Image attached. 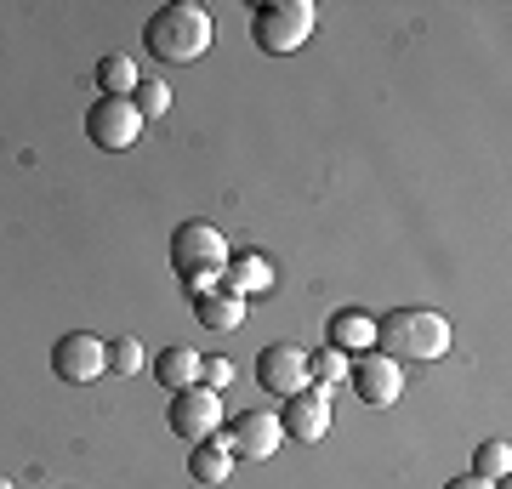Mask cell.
<instances>
[{
	"label": "cell",
	"mask_w": 512,
	"mask_h": 489,
	"mask_svg": "<svg viewBox=\"0 0 512 489\" xmlns=\"http://www.w3.org/2000/svg\"><path fill=\"white\" fill-rule=\"evenodd\" d=\"M131 103H137V114H143V126H148V120H160V114L171 109V86H165V80H137Z\"/></svg>",
	"instance_id": "obj_20"
},
{
	"label": "cell",
	"mask_w": 512,
	"mask_h": 489,
	"mask_svg": "<svg viewBox=\"0 0 512 489\" xmlns=\"http://www.w3.org/2000/svg\"><path fill=\"white\" fill-rule=\"evenodd\" d=\"M444 489H495V484H484V478H473V472H461V478H450Z\"/></svg>",
	"instance_id": "obj_23"
},
{
	"label": "cell",
	"mask_w": 512,
	"mask_h": 489,
	"mask_svg": "<svg viewBox=\"0 0 512 489\" xmlns=\"http://www.w3.org/2000/svg\"><path fill=\"white\" fill-rule=\"evenodd\" d=\"M194 319H200L205 330H234L239 319H245V296H234V290H200L194 296Z\"/></svg>",
	"instance_id": "obj_12"
},
{
	"label": "cell",
	"mask_w": 512,
	"mask_h": 489,
	"mask_svg": "<svg viewBox=\"0 0 512 489\" xmlns=\"http://www.w3.org/2000/svg\"><path fill=\"white\" fill-rule=\"evenodd\" d=\"M279 433L291 444H319L330 433V387H302L279 410Z\"/></svg>",
	"instance_id": "obj_9"
},
{
	"label": "cell",
	"mask_w": 512,
	"mask_h": 489,
	"mask_svg": "<svg viewBox=\"0 0 512 489\" xmlns=\"http://www.w3.org/2000/svg\"><path fill=\"white\" fill-rule=\"evenodd\" d=\"M200 381L222 393V387H234V364L228 359H200Z\"/></svg>",
	"instance_id": "obj_22"
},
{
	"label": "cell",
	"mask_w": 512,
	"mask_h": 489,
	"mask_svg": "<svg viewBox=\"0 0 512 489\" xmlns=\"http://www.w3.org/2000/svg\"><path fill=\"white\" fill-rule=\"evenodd\" d=\"M348 381L370 410H387L404 393V364L387 359V353H359V359H348Z\"/></svg>",
	"instance_id": "obj_8"
},
{
	"label": "cell",
	"mask_w": 512,
	"mask_h": 489,
	"mask_svg": "<svg viewBox=\"0 0 512 489\" xmlns=\"http://www.w3.org/2000/svg\"><path fill=\"white\" fill-rule=\"evenodd\" d=\"M171 433L183 438V444H205V438L222 433V393L217 387H183V393H171Z\"/></svg>",
	"instance_id": "obj_5"
},
{
	"label": "cell",
	"mask_w": 512,
	"mask_h": 489,
	"mask_svg": "<svg viewBox=\"0 0 512 489\" xmlns=\"http://www.w3.org/2000/svg\"><path fill=\"white\" fill-rule=\"evenodd\" d=\"M376 353L387 359H416L433 364L450 353V319L439 308H393L387 319H376Z\"/></svg>",
	"instance_id": "obj_1"
},
{
	"label": "cell",
	"mask_w": 512,
	"mask_h": 489,
	"mask_svg": "<svg viewBox=\"0 0 512 489\" xmlns=\"http://www.w3.org/2000/svg\"><path fill=\"white\" fill-rule=\"evenodd\" d=\"M137 80H143V74H137V63H131V57H120V52H109L103 63H97V86H103V97H131V91H137Z\"/></svg>",
	"instance_id": "obj_17"
},
{
	"label": "cell",
	"mask_w": 512,
	"mask_h": 489,
	"mask_svg": "<svg viewBox=\"0 0 512 489\" xmlns=\"http://www.w3.org/2000/svg\"><path fill=\"white\" fill-rule=\"evenodd\" d=\"M222 285L234 290V296L274 285V262H268L262 251H239V256H228V268H222Z\"/></svg>",
	"instance_id": "obj_13"
},
{
	"label": "cell",
	"mask_w": 512,
	"mask_h": 489,
	"mask_svg": "<svg viewBox=\"0 0 512 489\" xmlns=\"http://www.w3.org/2000/svg\"><path fill=\"white\" fill-rule=\"evenodd\" d=\"M171 268H177V279L200 296V290L211 285V279H222V268H228V239H222L211 222H183V228L171 234Z\"/></svg>",
	"instance_id": "obj_3"
},
{
	"label": "cell",
	"mask_w": 512,
	"mask_h": 489,
	"mask_svg": "<svg viewBox=\"0 0 512 489\" xmlns=\"http://www.w3.org/2000/svg\"><path fill=\"white\" fill-rule=\"evenodd\" d=\"M143 46H148V57H160L171 69H177V63H194V57H205V46H211V12L194 6V0H165L160 12L148 18Z\"/></svg>",
	"instance_id": "obj_2"
},
{
	"label": "cell",
	"mask_w": 512,
	"mask_h": 489,
	"mask_svg": "<svg viewBox=\"0 0 512 489\" xmlns=\"http://www.w3.org/2000/svg\"><path fill=\"white\" fill-rule=\"evenodd\" d=\"M256 381H262L274 399L302 393V387H308V347H296V342L262 347V353H256Z\"/></svg>",
	"instance_id": "obj_11"
},
{
	"label": "cell",
	"mask_w": 512,
	"mask_h": 489,
	"mask_svg": "<svg viewBox=\"0 0 512 489\" xmlns=\"http://www.w3.org/2000/svg\"><path fill=\"white\" fill-rule=\"evenodd\" d=\"M52 370H57V381H69V387H92V381L109 370V342H97L92 330H69V336H57V347H52Z\"/></svg>",
	"instance_id": "obj_6"
},
{
	"label": "cell",
	"mask_w": 512,
	"mask_h": 489,
	"mask_svg": "<svg viewBox=\"0 0 512 489\" xmlns=\"http://www.w3.org/2000/svg\"><path fill=\"white\" fill-rule=\"evenodd\" d=\"M507 472H512V444H501V438L478 444V455H473V478H484V484H501Z\"/></svg>",
	"instance_id": "obj_18"
},
{
	"label": "cell",
	"mask_w": 512,
	"mask_h": 489,
	"mask_svg": "<svg viewBox=\"0 0 512 489\" xmlns=\"http://www.w3.org/2000/svg\"><path fill=\"white\" fill-rule=\"evenodd\" d=\"M228 472H234V455L222 450L217 438H205V444H194V455H188V478L194 484H228Z\"/></svg>",
	"instance_id": "obj_16"
},
{
	"label": "cell",
	"mask_w": 512,
	"mask_h": 489,
	"mask_svg": "<svg viewBox=\"0 0 512 489\" xmlns=\"http://www.w3.org/2000/svg\"><path fill=\"white\" fill-rule=\"evenodd\" d=\"M330 381H348V353H336V347L308 353V387H330Z\"/></svg>",
	"instance_id": "obj_19"
},
{
	"label": "cell",
	"mask_w": 512,
	"mask_h": 489,
	"mask_svg": "<svg viewBox=\"0 0 512 489\" xmlns=\"http://www.w3.org/2000/svg\"><path fill=\"white\" fill-rule=\"evenodd\" d=\"M330 347L336 353H370L376 347V319H365V313H336L330 319Z\"/></svg>",
	"instance_id": "obj_15"
},
{
	"label": "cell",
	"mask_w": 512,
	"mask_h": 489,
	"mask_svg": "<svg viewBox=\"0 0 512 489\" xmlns=\"http://www.w3.org/2000/svg\"><path fill=\"white\" fill-rule=\"evenodd\" d=\"M0 489H12V484H6V478H0Z\"/></svg>",
	"instance_id": "obj_24"
},
{
	"label": "cell",
	"mask_w": 512,
	"mask_h": 489,
	"mask_svg": "<svg viewBox=\"0 0 512 489\" xmlns=\"http://www.w3.org/2000/svg\"><path fill=\"white\" fill-rule=\"evenodd\" d=\"M279 421L268 416V410H245V416H234L228 421V433H217V444L228 455H234V461H268V455L279 450Z\"/></svg>",
	"instance_id": "obj_10"
},
{
	"label": "cell",
	"mask_w": 512,
	"mask_h": 489,
	"mask_svg": "<svg viewBox=\"0 0 512 489\" xmlns=\"http://www.w3.org/2000/svg\"><path fill=\"white\" fill-rule=\"evenodd\" d=\"M154 381H160L165 393H183L200 381V353L194 347H165L160 359H154Z\"/></svg>",
	"instance_id": "obj_14"
},
{
	"label": "cell",
	"mask_w": 512,
	"mask_h": 489,
	"mask_svg": "<svg viewBox=\"0 0 512 489\" xmlns=\"http://www.w3.org/2000/svg\"><path fill=\"white\" fill-rule=\"evenodd\" d=\"M313 23H319V12H313L308 0H268V6H256L251 40H256V52L285 57L313 35Z\"/></svg>",
	"instance_id": "obj_4"
},
{
	"label": "cell",
	"mask_w": 512,
	"mask_h": 489,
	"mask_svg": "<svg viewBox=\"0 0 512 489\" xmlns=\"http://www.w3.org/2000/svg\"><path fill=\"white\" fill-rule=\"evenodd\" d=\"M109 370L114 376H137V370H143V342H137V336L109 342Z\"/></svg>",
	"instance_id": "obj_21"
},
{
	"label": "cell",
	"mask_w": 512,
	"mask_h": 489,
	"mask_svg": "<svg viewBox=\"0 0 512 489\" xmlns=\"http://www.w3.org/2000/svg\"><path fill=\"white\" fill-rule=\"evenodd\" d=\"M86 137H92L97 148L120 154V148H131L143 137V114H137L131 97H97L92 114H86Z\"/></svg>",
	"instance_id": "obj_7"
}]
</instances>
